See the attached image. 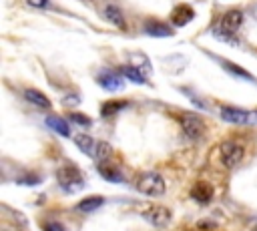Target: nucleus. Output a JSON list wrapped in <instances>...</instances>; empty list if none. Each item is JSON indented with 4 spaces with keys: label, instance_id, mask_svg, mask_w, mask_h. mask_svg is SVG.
I'll list each match as a JSON object with an SVG mask.
<instances>
[{
    "label": "nucleus",
    "instance_id": "f257e3e1",
    "mask_svg": "<svg viewBox=\"0 0 257 231\" xmlns=\"http://www.w3.org/2000/svg\"><path fill=\"white\" fill-rule=\"evenodd\" d=\"M241 24H243V12H241V10H229V12H225L223 18L219 20V24H217V28H215V34H217L219 38H223V40L235 42L233 34L241 28Z\"/></svg>",
    "mask_w": 257,
    "mask_h": 231
},
{
    "label": "nucleus",
    "instance_id": "f03ea898",
    "mask_svg": "<svg viewBox=\"0 0 257 231\" xmlns=\"http://www.w3.org/2000/svg\"><path fill=\"white\" fill-rule=\"evenodd\" d=\"M56 179H58V185L66 191V193H74L78 189L84 187V179L80 175V171L74 167V165H66V167H60L56 171Z\"/></svg>",
    "mask_w": 257,
    "mask_h": 231
},
{
    "label": "nucleus",
    "instance_id": "7ed1b4c3",
    "mask_svg": "<svg viewBox=\"0 0 257 231\" xmlns=\"http://www.w3.org/2000/svg\"><path fill=\"white\" fill-rule=\"evenodd\" d=\"M137 189L143 193V195H149V197H159L165 193V181L159 173L155 171H149V173H143L139 179H137Z\"/></svg>",
    "mask_w": 257,
    "mask_h": 231
},
{
    "label": "nucleus",
    "instance_id": "20e7f679",
    "mask_svg": "<svg viewBox=\"0 0 257 231\" xmlns=\"http://www.w3.org/2000/svg\"><path fill=\"white\" fill-rule=\"evenodd\" d=\"M243 155H245L243 143H239L235 139H227V141L221 143V161L227 169H233L235 165H239Z\"/></svg>",
    "mask_w": 257,
    "mask_h": 231
},
{
    "label": "nucleus",
    "instance_id": "39448f33",
    "mask_svg": "<svg viewBox=\"0 0 257 231\" xmlns=\"http://www.w3.org/2000/svg\"><path fill=\"white\" fill-rule=\"evenodd\" d=\"M179 123H181L183 133H185L191 141H197V139H201V137L205 135V123H203V119H201L199 114H195V112H183V114H179Z\"/></svg>",
    "mask_w": 257,
    "mask_h": 231
},
{
    "label": "nucleus",
    "instance_id": "423d86ee",
    "mask_svg": "<svg viewBox=\"0 0 257 231\" xmlns=\"http://www.w3.org/2000/svg\"><path fill=\"white\" fill-rule=\"evenodd\" d=\"M221 119L233 125H257V110L237 108V106H223Z\"/></svg>",
    "mask_w": 257,
    "mask_h": 231
},
{
    "label": "nucleus",
    "instance_id": "0eeeda50",
    "mask_svg": "<svg viewBox=\"0 0 257 231\" xmlns=\"http://www.w3.org/2000/svg\"><path fill=\"white\" fill-rule=\"evenodd\" d=\"M141 215H143L151 225H155V227H165V225H169V221H171V211H169L167 207H163V205H151V207H147Z\"/></svg>",
    "mask_w": 257,
    "mask_h": 231
},
{
    "label": "nucleus",
    "instance_id": "6e6552de",
    "mask_svg": "<svg viewBox=\"0 0 257 231\" xmlns=\"http://www.w3.org/2000/svg\"><path fill=\"white\" fill-rule=\"evenodd\" d=\"M193 18H195V10H193L189 4H179V6H175V10H173V14H171V20H173V24H175L177 28L189 24Z\"/></svg>",
    "mask_w": 257,
    "mask_h": 231
},
{
    "label": "nucleus",
    "instance_id": "1a4fd4ad",
    "mask_svg": "<svg viewBox=\"0 0 257 231\" xmlns=\"http://www.w3.org/2000/svg\"><path fill=\"white\" fill-rule=\"evenodd\" d=\"M191 197L199 203H209L213 199V187L207 181H197L191 189Z\"/></svg>",
    "mask_w": 257,
    "mask_h": 231
},
{
    "label": "nucleus",
    "instance_id": "9d476101",
    "mask_svg": "<svg viewBox=\"0 0 257 231\" xmlns=\"http://www.w3.org/2000/svg\"><path fill=\"white\" fill-rule=\"evenodd\" d=\"M98 173H100L102 179L112 181V183H122V181H124V175L120 173V169L112 167L110 161H106V163H98Z\"/></svg>",
    "mask_w": 257,
    "mask_h": 231
},
{
    "label": "nucleus",
    "instance_id": "9b49d317",
    "mask_svg": "<svg viewBox=\"0 0 257 231\" xmlns=\"http://www.w3.org/2000/svg\"><path fill=\"white\" fill-rule=\"evenodd\" d=\"M145 32L151 34V36H171L173 34V28L165 22H159V20H147L145 22Z\"/></svg>",
    "mask_w": 257,
    "mask_h": 231
},
{
    "label": "nucleus",
    "instance_id": "f8f14e48",
    "mask_svg": "<svg viewBox=\"0 0 257 231\" xmlns=\"http://www.w3.org/2000/svg\"><path fill=\"white\" fill-rule=\"evenodd\" d=\"M98 84L104 88V90H120L122 88V78L118 76V74H114V72H102L98 78Z\"/></svg>",
    "mask_w": 257,
    "mask_h": 231
},
{
    "label": "nucleus",
    "instance_id": "ddd939ff",
    "mask_svg": "<svg viewBox=\"0 0 257 231\" xmlns=\"http://www.w3.org/2000/svg\"><path fill=\"white\" fill-rule=\"evenodd\" d=\"M24 98L28 102H32L34 106H38V108H50V98L44 92L36 90V88H26L24 90Z\"/></svg>",
    "mask_w": 257,
    "mask_h": 231
},
{
    "label": "nucleus",
    "instance_id": "4468645a",
    "mask_svg": "<svg viewBox=\"0 0 257 231\" xmlns=\"http://www.w3.org/2000/svg\"><path fill=\"white\" fill-rule=\"evenodd\" d=\"M104 16H106V20H108L112 26H116V28H120V30H124V28H126V22H124V14L120 12V8H118V6H112V4H108V6L104 8Z\"/></svg>",
    "mask_w": 257,
    "mask_h": 231
},
{
    "label": "nucleus",
    "instance_id": "2eb2a0df",
    "mask_svg": "<svg viewBox=\"0 0 257 231\" xmlns=\"http://www.w3.org/2000/svg\"><path fill=\"white\" fill-rule=\"evenodd\" d=\"M74 143H76V147H78L82 153H86L88 157H94L96 147H98V141H94L90 135H76Z\"/></svg>",
    "mask_w": 257,
    "mask_h": 231
},
{
    "label": "nucleus",
    "instance_id": "dca6fc26",
    "mask_svg": "<svg viewBox=\"0 0 257 231\" xmlns=\"http://www.w3.org/2000/svg\"><path fill=\"white\" fill-rule=\"evenodd\" d=\"M46 125H48V129H52V131L58 133L60 137H68V135H70L68 123H66L64 119L56 117V114H48V117H46Z\"/></svg>",
    "mask_w": 257,
    "mask_h": 231
},
{
    "label": "nucleus",
    "instance_id": "f3484780",
    "mask_svg": "<svg viewBox=\"0 0 257 231\" xmlns=\"http://www.w3.org/2000/svg\"><path fill=\"white\" fill-rule=\"evenodd\" d=\"M102 203H104V197H100V195H90V197L80 199V201H78V205H76V209H78V211H82V213H90V211L98 209Z\"/></svg>",
    "mask_w": 257,
    "mask_h": 231
},
{
    "label": "nucleus",
    "instance_id": "a211bd4d",
    "mask_svg": "<svg viewBox=\"0 0 257 231\" xmlns=\"http://www.w3.org/2000/svg\"><path fill=\"white\" fill-rule=\"evenodd\" d=\"M118 72L122 74V76H126L128 80H133V82H137V84H143V82H147V78L143 76V72L137 68V66H133V64H126V66H120L118 68Z\"/></svg>",
    "mask_w": 257,
    "mask_h": 231
},
{
    "label": "nucleus",
    "instance_id": "6ab92c4d",
    "mask_svg": "<svg viewBox=\"0 0 257 231\" xmlns=\"http://www.w3.org/2000/svg\"><path fill=\"white\" fill-rule=\"evenodd\" d=\"M126 106H128L126 100H106V102L100 104V114L102 117H110V114H114V112H118V110H122Z\"/></svg>",
    "mask_w": 257,
    "mask_h": 231
},
{
    "label": "nucleus",
    "instance_id": "aec40b11",
    "mask_svg": "<svg viewBox=\"0 0 257 231\" xmlns=\"http://www.w3.org/2000/svg\"><path fill=\"white\" fill-rule=\"evenodd\" d=\"M110 157H112V147L106 143V141H98V147H96V153H94V161H96V165L98 163H106V161H110Z\"/></svg>",
    "mask_w": 257,
    "mask_h": 231
},
{
    "label": "nucleus",
    "instance_id": "412c9836",
    "mask_svg": "<svg viewBox=\"0 0 257 231\" xmlns=\"http://www.w3.org/2000/svg\"><path fill=\"white\" fill-rule=\"evenodd\" d=\"M223 66L229 70V72H233V74H237L239 78H245V80H253V76L245 70V68H241V66H235V64H231V62H223Z\"/></svg>",
    "mask_w": 257,
    "mask_h": 231
},
{
    "label": "nucleus",
    "instance_id": "4be33fe9",
    "mask_svg": "<svg viewBox=\"0 0 257 231\" xmlns=\"http://www.w3.org/2000/svg\"><path fill=\"white\" fill-rule=\"evenodd\" d=\"M70 121L80 123L82 127H90V123H92V121H90L86 114H80V112H72V114H70Z\"/></svg>",
    "mask_w": 257,
    "mask_h": 231
},
{
    "label": "nucleus",
    "instance_id": "5701e85b",
    "mask_svg": "<svg viewBox=\"0 0 257 231\" xmlns=\"http://www.w3.org/2000/svg\"><path fill=\"white\" fill-rule=\"evenodd\" d=\"M26 4L32 6V8H46L48 6V0H26Z\"/></svg>",
    "mask_w": 257,
    "mask_h": 231
},
{
    "label": "nucleus",
    "instance_id": "b1692460",
    "mask_svg": "<svg viewBox=\"0 0 257 231\" xmlns=\"http://www.w3.org/2000/svg\"><path fill=\"white\" fill-rule=\"evenodd\" d=\"M44 231H64V227H62L60 223H56V221H52V223H48V225H44Z\"/></svg>",
    "mask_w": 257,
    "mask_h": 231
}]
</instances>
